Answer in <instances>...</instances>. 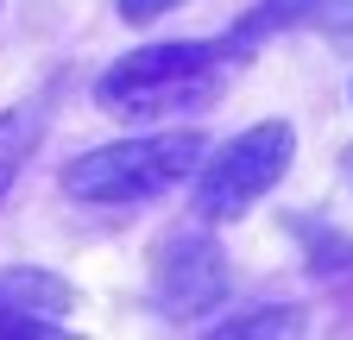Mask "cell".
I'll use <instances>...</instances> for the list:
<instances>
[{
	"instance_id": "9c48e42d",
	"label": "cell",
	"mask_w": 353,
	"mask_h": 340,
	"mask_svg": "<svg viewBox=\"0 0 353 340\" xmlns=\"http://www.w3.org/2000/svg\"><path fill=\"white\" fill-rule=\"evenodd\" d=\"M170 7H183V0H120V19H132V25H145V19L170 13Z\"/></svg>"
},
{
	"instance_id": "30bf717a",
	"label": "cell",
	"mask_w": 353,
	"mask_h": 340,
	"mask_svg": "<svg viewBox=\"0 0 353 340\" xmlns=\"http://www.w3.org/2000/svg\"><path fill=\"white\" fill-rule=\"evenodd\" d=\"M347 177H353V151H347Z\"/></svg>"
},
{
	"instance_id": "5b68a950",
	"label": "cell",
	"mask_w": 353,
	"mask_h": 340,
	"mask_svg": "<svg viewBox=\"0 0 353 340\" xmlns=\"http://www.w3.org/2000/svg\"><path fill=\"white\" fill-rule=\"evenodd\" d=\"M70 309H76V290L57 271H44V265H7L0 271V340H19V334L51 340V334H63L57 321Z\"/></svg>"
},
{
	"instance_id": "3957f363",
	"label": "cell",
	"mask_w": 353,
	"mask_h": 340,
	"mask_svg": "<svg viewBox=\"0 0 353 340\" xmlns=\"http://www.w3.org/2000/svg\"><path fill=\"white\" fill-rule=\"evenodd\" d=\"M290 158H296L290 120H259L234 133L208 164H196V221H240L265 189H278Z\"/></svg>"
},
{
	"instance_id": "6da1fadb",
	"label": "cell",
	"mask_w": 353,
	"mask_h": 340,
	"mask_svg": "<svg viewBox=\"0 0 353 340\" xmlns=\"http://www.w3.org/2000/svg\"><path fill=\"white\" fill-rule=\"evenodd\" d=\"M259 45L252 19L234 38H190V45H145L120 57L101 82H95V101L120 120H170V114H190L208 107L221 95V82L234 76V63Z\"/></svg>"
},
{
	"instance_id": "8992f818",
	"label": "cell",
	"mask_w": 353,
	"mask_h": 340,
	"mask_svg": "<svg viewBox=\"0 0 353 340\" xmlns=\"http://www.w3.org/2000/svg\"><path fill=\"white\" fill-rule=\"evenodd\" d=\"M252 32H278V25H309V32H328V38H353V0H259L246 13Z\"/></svg>"
},
{
	"instance_id": "277c9868",
	"label": "cell",
	"mask_w": 353,
	"mask_h": 340,
	"mask_svg": "<svg viewBox=\"0 0 353 340\" xmlns=\"http://www.w3.org/2000/svg\"><path fill=\"white\" fill-rule=\"evenodd\" d=\"M221 296H228V252L214 246L208 227H183L158 246L152 259V303L170 321H196L214 315Z\"/></svg>"
},
{
	"instance_id": "7a4b0ae2",
	"label": "cell",
	"mask_w": 353,
	"mask_h": 340,
	"mask_svg": "<svg viewBox=\"0 0 353 340\" xmlns=\"http://www.w3.org/2000/svg\"><path fill=\"white\" fill-rule=\"evenodd\" d=\"M202 164V133L176 126V133H152V139H120V145H95L63 170V189L88 208H126L145 202L158 189H170L176 177H190Z\"/></svg>"
},
{
	"instance_id": "ba28073f",
	"label": "cell",
	"mask_w": 353,
	"mask_h": 340,
	"mask_svg": "<svg viewBox=\"0 0 353 340\" xmlns=\"http://www.w3.org/2000/svg\"><path fill=\"white\" fill-rule=\"evenodd\" d=\"M214 334H228V340H240V334H303V309H252L240 321H221Z\"/></svg>"
},
{
	"instance_id": "52a82bcc",
	"label": "cell",
	"mask_w": 353,
	"mask_h": 340,
	"mask_svg": "<svg viewBox=\"0 0 353 340\" xmlns=\"http://www.w3.org/2000/svg\"><path fill=\"white\" fill-rule=\"evenodd\" d=\"M32 145H38V114H32V107H13V114H0V202H7L13 177L26 170Z\"/></svg>"
}]
</instances>
